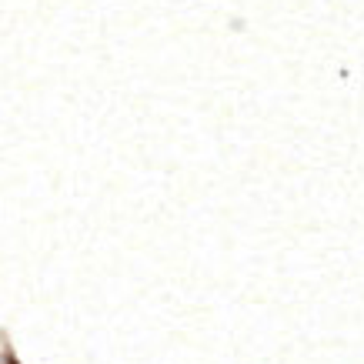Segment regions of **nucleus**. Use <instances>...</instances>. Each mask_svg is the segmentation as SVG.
Segmentation results:
<instances>
[{"mask_svg":"<svg viewBox=\"0 0 364 364\" xmlns=\"http://www.w3.org/2000/svg\"><path fill=\"white\" fill-rule=\"evenodd\" d=\"M7 364H17V361H14V358H7Z\"/></svg>","mask_w":364,"mask_h":364,"instance_id":"1","label":"nucleus"}]
</instances>
